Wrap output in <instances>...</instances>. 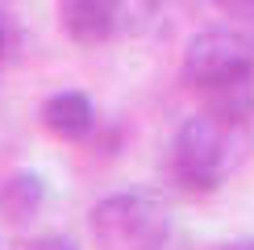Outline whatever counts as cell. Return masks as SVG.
<instances>
[{
  "label": "cell",
  "mask_w": 254,
  "mask_h": 250,
  "mask_svg": "<svg viewBox=\"0 0 254 250\" xmlns=\"http://www.w3.org/2000/svg\"><path fill=\"white\" fill-rule=\"evenodd\" d=\"M238 167V121L217 113H196L175 129L171 142V175L188 192H217Z\"/></svg>",
  "instance_id": "obj_1"
},
{
  "label": "cell",
  "mask_w": 254,
  "mask_h": 250,
  "mask_svg": "<svg viewBox=\"0 0 254 250\" xmlns=\"http://www.w3.org/2000/svg\"><path fill=\"white\" fill-rule=\"evenodd\" d=\"M100 250H163L171 238L167 208L146 192H113L88 213Z\"/></svg>",
  "instance_id": "obj_2"
},
{
  "label": "cell",
  "mask_w": 254,
  "mask_h": 250,
  "mask_svg": "<svg viewBox=\"0 0 254 250\" xmlns=\"http://www.w3.org/2000/svg\"><path fill=\"white\" fill-rule=\"evenodd\" d=\"M188 88L213 96L221 88L254 79V42L238 29H200L184 46V67H179Z\"/></svg>",
  "instance_id": "obj_3"
},
{
  "label": "cell",
  "mask_w": 254,
  "mask_h": 250,
  "mask_svg": "<svg viewBox=\"0 0 254 250\" xmlns=\"http://www.w3.org/2000/svg\"><path fill=\"white\" fill-rule=\"evenodd\" d=\"M63 34L79 46H104L117 29H125L121 0H55Z\"/></svg>",
  "instance_id": "obj_4"
},
{
  "label": "cell",
  "mask_w": 254,
  "mask_h": 250,
  "mask_svg": "<svg viewBox=\"0 0 254 250\" xmlns=\"http://www.w3.org/2000/svg\"><path fill=\"white\" fill-rule=\"evenodd\" d=\"M42 125L63 142H83L96 129V104L83 96V92H75V88L55 92V96L42 100Z\"/></svg>",
  "instance_id": "obj_5"
},
{
  "label": "cell",
  "mask_w": 254,
  "mask_h": 250,
  "mask_svg": "<svg viewBox=\"0 0 254 250\" xmlns=\"http://www.w3.org/2000/svg\"><path fill=\"white\" fill-rule=\"evenodd\" d=\"M46 204V180L38 171H13L0 180V221L29 225Z\"/></svg>",
  "instance_id": "obj_6"
},
{
  "label": "cell",
  "mask_w": 254,
  "mask_h": 250,
  "mask_svg": "<svg viewBox=\"0 0 254 250\" xmlns=\"http://www.w3.org/2000/svg\"><path fill=\"white\" fill-rule=\"evenodd\" d=\"M13 50H17V29H13V21L0 13V67L13 59Z\"/></svg>",
  "instance_id": "obj_7"
},
{
  "label": "cell",
  "mask_w": 254,
  "mask_h": 250,
  "mask_svg": "<svg viewBox=\"0 0 254 250\" xmlns=\"http://www.w3.org/2000/svg\"><path fill=\"white\" fill-rule=\"evenodd\" d=\"M225 17H238V21H254V0H213Z\"/></svg>",
  "instance_id": "obj_8"
},
{
  "label": "cell",
  "mask_w": 254,
  "mask_h": 250,
  "mask_svg": "<svg viewBox=\"0 0 254 250\" xmlns=\"http://www.w3.org/2000/svg\"><path fill=\"white\" fill-rule=\"evenodd\" d=\"M29 250H79L71 238H63V234H46V238H38V242H29Z\"/></svg>",
  "instance_id": "obj_9"
},
{
  "label": "cell",
  "mask_w": 254,
  "mask_h": 250,
  "mask_svg": "<svg viewBox=\"0 0 254 250\" xmlns=\"http://www.w3.org/2000/svg\"><path fill=\"white\" fill-rule=\"evenodd\" d=\"M213 250H254V238H234V242H217Z\"/></svg>",
  "instance_id": "obj_10"
}]
</instances>
